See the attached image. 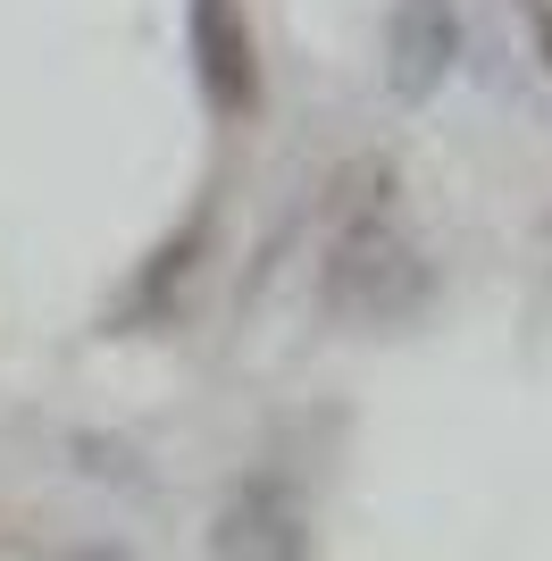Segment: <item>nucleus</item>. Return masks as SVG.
Instances as JSON below:
<instances>
[{
    "instance_id": "f257e3e1",
    "label": "nucleus",
    "mask_w": 552,
    "mask_h": 561,
    "mask_svg": "<svg viewBox=\"0 0 552 561\" xmlns=\"http://www.w3.org/2000/svg\"><path fill=\"white\" fill-rule=\"evenodd\" d=\"M326 302L344 310V319H360V328H386V319H411L418 302H427V260H418V243L393 218H352L344 234H335V252H326Z\"/></svg>"
},
{
    "instance_id": "f03ea898",
    "label": "nucleus",
    "mask_w": 552,
    "mask_h": 561,
    "mask_svg": "<svg viewBox=\"0 0 552 561\" xmlns=\"http://www.w3.org/2000/svg\"><path fill=\"white\" fill-rule=\"evenodd\" d=\"M209 553L218 561H301L310 553V519L276 478H243L209 512Z\"/></svg>"
},
{
    "instance_id": "7ed1b4c3",
    "label": "nucleus",
    "mask_w": 552,
    "mask_h": 561,
    "mask_svg": "<svg viewBox=\"0 0 552 561\" xmlns=\"http://www.w3.org/2000/svg\"><path fill=\"white\" fill-rule=\"evenodd\" d=\"M460 59V0H393L386 18V93L436 101Z\"/></svg>"
},
{
    "instance_id": "20e7f679",
    "label": "nucleus",
    "mask_w": 552,
    "mask_h": 561,
    "mask_svg": "<svg viewBox=\"0 0 552 561\" xmlns=\"http://www.w3.org/2000/svg\"><path fill=\"white\" fill-rule=\"evenodd\" d=\"M193 68L218 117H243L260 101V59H252V25L243 0H193Z\"/></svg>"
},
{
    "instance_id": "39448f33",
    "label": "nucleus",
    "mask_w": 552,
    "mask_h": 561,
    "mask_svg": "<svg viewBox=\"0 0 552 561\" xmlns=\"http://www.w3.org/2000/svg\"><path fill=\"white\" fill-rule=\"evenodd\" d=\"M68 561H135V553H126V545H76Z\"/></svg>"
}]
</instances>
